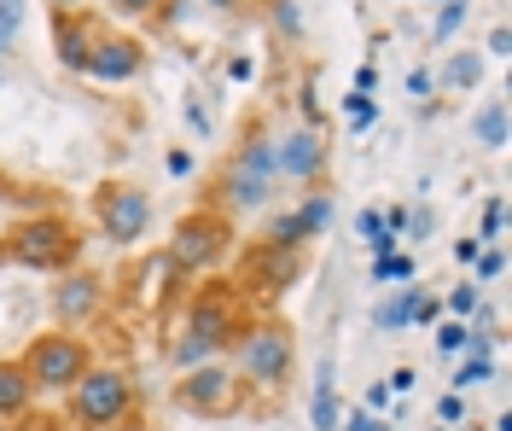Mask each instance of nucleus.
<instances>
[{"instance_id": "nucleus-1", "label": "nucleus", "mask_w": 512, "mask_h": 431, "mask_svg": "<svg viewBox=\"0 0 512 431\" xmlns=\"http://www.w3.org/2000/svg\"><path fill=\"white\" fill-rule=\"evenodd\" d=\"M251 315H256V303L239 292L233 274L192 280L187 298H181V321L169 332V367L181 373V367H198V362H222Z\"/></svg>"}, {"instance_id": "nucleus-2", "label": "nucleus", "mask_w": 512, "mask_h": 431, "mask_svg": "<svg viewBox=\"0 0 512 431\" xmlns=\"http://www.w3.org/2000/svg\"><path fill=\"white\" fill-rule=\"evenodd\" d=\"M227 362H233V373L251 391V414H268L297 385V327H291L280 309H256L251 321L239 327Z\"/></svg>"}, {"instance_id": "nucleus-3", "label": "nucleus", "mask_w": 512, "mask_h": 431, "mask_svg": "<svg viewBox=\"0 0 512 431\" xmlns=\"http://www.w3.org/2000/svg\"><path fill=\"white\" fill-rule=\"evenodd\" d=\"M64 420L70 431H140L146 414H140V385L128 367H105L94 362L70 391H64Z\"/></svg>"}, {"instance_id": "nucleus-4", "label": "nucleus", "mask_w": 512, "mask_h": 431, "mask_svg": "<svg viewBox=\"0 0 512 431\" xmlns=\"http://www.w3.org/2000/svg\"><path fill=\"white\" fill-rule=\"evenodd\" d=\"M88 233L76 228L70 210H30L18 222H6V263L30 268V274H64L82 263Z\"/></svg>"}, {"instance_id": "nucleus-5", "label": "nucleus", "mask_w": 512, "mask_h": 431, "mask_svg": "<svg viewBox=\"0 0 512 431\" xmlns=\"http://www.w3.org/2000/svg\"><path fill=\"white\" fill-rule=\"evenodd\" d=\"M233 251H239V228H233V216L210 210V204H192L187 216L169 228V245H163V257L175 263V274H187V280L216 274Z\"/></svg>"}, {"instance_id": "nucleus-6", "label": "nucleus", "mask_w": 512, "mask_h": 431, "mask_svg": "<svg viewBox=\"0 0 512 431\" xmlns=\"http://www.w3.org/2000/svg\"><path fill=\"white\" fill-rule=\"evenodd\" d=\"M18 362L30 373L35 397H64L88 367H94V344H88V332H70V327H41L18 350Z\"/></svg>"}, {"instance_id": "nucleus-7", "label": "nucleus", "mask_w": 512, "mask_h": 431, "mask_svg": "<svg viewBox=\"0 0 512 431\" xmlns=\"http://www.w3.org/2000/svg\"><path fill=\"white\" fill-rule=\"evenodd\" d=\"M169 402L192 414V420H239V414H251V391H245V379L233 373V362H198V367H181L175 373V385H169Z\"/></svg>"}, {"instance_id": "nucleus-8", "label": "nucleus", "mask_w": 512, "mask_h": 431, "mask_svg": "<svg viewBox=\"0 0 512 431\" xmlns=\"http://www.w3.org/2000/svg\"><path fill=\"white\" fill-rule=\"evenodd\" d=\"M309 257H315V245H274V239H262L256 233L251 245L239 251V292L256 303V309H268V303L291 292L303 274H309Z\"/></svg>"}, {"instance_id": "nucleus-9", "label": "nucleus", "mask_w": 512, "mask_h": 431, "mask_svg": "<svg viewBox=\"0 0 512 431\" xmlns=\"http://www.w3.org/2000/svg\"><path fill=\"white\" fill-rule=\"evenodd\" d=\"M88 210H94L99 233L111 245H123V251L134 239H146V228H152V193L140 181H123V175H105L94 193H88Z\"/></svg>"}, {"instance_id": "nucleus-10", "label": "nucleus", "mask_w": 512, "mask_h": 431, "mask_svg": "<svg viewBox=\"0 0 512 431\" xmlns=\"http://www.w3.org/2000/svg\"><path fill=\"white\" fill-rule=\"evenodd\" d=\"M105 309H111V274H99V268H88V263L53 274V292H47V315H53V327L88 332Z\"/></svg>"}, {"instance_id": "nucleus-11", "label": "nucleus", "mask_w": 512, "mask_h": 431, "mask_svg": "<svg viewBox=\"0 0 512 431\" xmlns=\"http://www.w3.org/2000/svg\"><path fill=\"white\" fill-rule=\"evenodd\" d=\"M326 169H332V140L315 123H291L274 134V181L286 187H326Z\"/></svg>"}, {"instance_id": "nucleus-12", "label": "nucleus", "mask_w": 512, "mask_h": 431, "mask_svg": "<svg viewBox=\"0 0 512 431\" xmlns=\"http://www.w3.org/2000/svg\"><path fill=\"white\" fill-rule=\"evenodd\" d=\"M82 76H88V82H105V88L146 76V35L105 24V35L94 41V59H88V70H82Z\"/></svg>"}, {"instance_id": "nucleus-13", "label": "nucleus", "mask_w": 512, "mask_h": 431, "mask_svg": "<svg viewBox=\"0 0 512 431\" xmlns=\"http://www.w3.org/2000/svg\"><path fill=\"white\" fill-rule=\"evenodd\" d=\"M105 24L111 18H99L94 6H76V12H47V35H53V59H59L64 70H88V59H94V41L105 35Z\"/></svg>"}, {"instance_id": "nucleus-14", "label": "nucleus", "mask_w": 512, "mask_h": 431, "mask_svg": "<svg viewBox=\"0 0 512 431\" xmlns=\"http://www.w3.org/2000/svg\"><path fill=\"white\" fill-rule=\"evenodd\" d=\"M204 204L222 210V216H256V210L274 204V181H256V175H245V169H233L222 158L216 175L204 181Z\"/></svg>"}, {"instance_id": "nucleus-15", "label": "nucleus", "mask_w": 512, "mask_h": 431, "mask_svg": "<svg viewBox=\"0 0 512 431\" xmlns=\"http://www.w3.org/2000/svg\"><path fill=\"white\" fill-rule=\"evenodd\" d=\"M274 117L256 105V111H245V123H239V140H233V152H227V164L245 169V175H256V181H274ZM280 187V181H274Z\"/></svg>"}, {"instance_id": "nucleus-16", "label": "nucleus", "mask_w": 512, "mask_h": 431, "mask_svg": "<svg viewBox=\"0 0 512 431\" xmlns=\"http://www.w3.org/2000/svg\"><path fill=\"white\" fill-rule=\"evenodd\" d=\"M24 414H35V385L18 356H0V426H18Z\"/></svg>"}, {"instance_id": "nucleus-17", "label": "nucleus", "mask_w": 512, "mask_h": 431, "mask_svg": "<svg viewBox=\"0 0 512 431\" xmlns=\"http://www.w3.org/2000/svg\"><path fill=\"white\" fill-rule=\"evenodd\" d=\"M309 420H315V431H338L344 426V397H338V367H332V356L315 367V397H309Z\"/></svg>"}, {"instance_id": "nucleus-18", "label": "nucleus", "mask_w": 512, "mask_h": 431, "mask_svg": "<svg viewBox=\"0 0 512 431\" xmlns=\"http://www.w3.org/2000/svg\"><path fill=\"white\" fill-rule=\"evenodd\" d=\"M0 204L6 210H64V193L59 187H30V181H18L12 169H0Z\"/></svg>"}, {"instance_id": "nucleus-19", "label": "nucleus", "mask_w": 512, "mask_h": 431, "mask_svg": "<svg viewBox=\"0 0 512 431\" xmlns=\"http://www.w3.org/2000/svg\"><path fill=\"white\" fill-rule=\"evenodd\" d=\"M419 298H425V292H419L414 280H408V286H390V292L379 298V309H373V327H379V332L414 327V303H419Z\"/></svg>"}, {"instance_id": "nucleus-20", "label": "nucleus", "mask_w": 512, "mask_h": 431, "mask_svg": "<svg viewBox=\"0 0 512 431\" xmlns=\"http://www.w3.org/2000/svg\"><path fill=\"white\" fill-rule=\"evenodd\" d=\"M507 94H495V100L483 105L478 117H472V140H478L483 152H507Z\"/></svg>"}, {"instance_id": "nucleus-21", "label": "nucleus", "mask_w": 512, "mask_h": 431, "mask_svg": "<svg viewBox=\"0 0 512 431\" xmlns=\"http://www.w3.org/2000/svg\"><path fill=\"white\" fill-rule=\"evenodd\" d=\"M478 82H483V53H472V47L448 53V65H443V88L448 94H472Z\"/></svg>"}, {"instance_id": "nucleus-22", "label": "nucleus", "mask_w": 512, "mask_h": 431, "mask_svg": "<svg viewBox=\"0 0 512 431\" xmlns=\"http://www.w3.org/2000/svg\"><path fill=\"white\" fill-rule=\"evenodd\" d=\"M262 239H274V245H315V228H309V216L291 204V210H280V216H268Z\"/></svg>"}, {"instance_id": "nucleus-23", "label": "nucleus", "mask_w": 512, "mask_h": 431, "mask_svg": "<svg viewBox=\"0 0 512 431\" xmlns=\"http://www.w3.org/2000/svg\"><path fill=\"white\" fill-rule=\"evenodd\" d=\"M297 210L309 216V228H315V239H320V233L332 228V216H338V193H332V187H309V193L297 199Z\"/></svg>"}, {"instance_id": "nucleus-24", "label": "nucleus", "mask_w": 512, "mask_h": 431, "mask_svg": "<svg viewBox=\"0 0 512 431\" xmlns=\"http://www.w3.org/2000/svg\"><path fill=\"white\" fill-rule=\"evenodd\" d=\"M472 18V0H437V18H431V47H448L454 30Z\"/></svg>"}, {"instance_id": "nucleus-25", "label": "nucleus", "mask_w": 512, "mask_h": 431, "mask_svg": "<svg viewBox=\"0 0 512 431\" xmlns=\"http://www.w3.org/2000/svg\"><path fill=\"white\" fill-rule=\"evenodd\" d=\"M489 379H495V356H483V350H472L466 362L454 367V397L478 391V385H489Z\"/></svg>"}, {"instance_id": "nucleus-26", "label": "nucleus", "mask_w": 512, "mask_h": 431, "mask_svg": "<svg viewBox=\"0 0 512 431\" xmlns=\"http://www.w3.org/2000/svg\"><path fill=\"white\" fill-rule=\"evenodd\" d=\"M256 6L268 12L274 35H286V41H303V12H297V0H256Z\"/></svg>"}, {"instance_id": "nucleus-27", "label": "nucleus", "mask_w": 512, "mask_h": 431, "mask_svg": "<svg viewBox=\"0 0 512 431\" xmlns=\"http://www.w3.org/2000/svg\"><path fill=\"white\" fill-rule=\"evenodd\" d=\"M478 309H483V286H478V280H460V286H448L443 315H454V321H472Z\"/></svg>"}, {"instance_id": "nucleus-28", "label": "nucleus", "mask_w": 512, "mask_h": 431, "mask_svg": "<svg viewBox=\"0 0 512 431\" xmlns=\"http://www.w3.org/2000/svg\"><path fill=\"white\" fill-rule=\"evenodd\" d=\"M181 117H187V129L198 134V140H210V134H216V117H210V94H204V88H187Z\"/></svg>"}, {"instance_id": "nucleus-29", "label": "nucleus", "mask_w": 512, "mask_h": 431, "mask_svg": "<svg viewBox=\"0 0 512 431\" xmlns=\"http://www.w3.org/2000/svg\"><path fill=\"white\" fill-rule=\"evenodd\" d=\"M24 18H30V0H0V53H12V47H18Z\"/></svg>"}, {"instance_id": "nucleus-30", "label": "nucleus", "mask_w": 512, "mask_h": 431, "mask_svg": "<svg viewBox=\"0 0 512 431\" xmlns=\"http://www.w3.org/2000/svg\"><path fill=\"white\" fill-rule=\"evenodd\" d=\"M373 280H379V286H408V280H414V257H408V251L373 257Z\"/></svg>"}, {"instance_id": "nucleus-31", "label": "nucleus", "mask_w": 512, "mask_h": 431, "mask_svg": "<svg viewBox=\"0 0 512 431\" xmlns=\"http://www.w3.org/2000/svg\"><path fill=\"white\" fill-rule=\"evenodd\" d=\"M344 117H350V129L355 134H367L373 129V123H379V100H373V94H344Z\"/></svg>"}, {"instance_id": "nucleus-32", "label": "nucleus", "mask_w": 512, "mask_h": 431, "mask_svg": "<svg viewBox=\"0 0 512 431\" xmlns=\"http://www.w3.org/2000/svg\"><path fill=\"white\" fill-rule=\"evenodd\" d=\"M501 233H507V199H501V193H495V199L483 204L478 239H483V245H501Z\"/></svg>"}, {"instance_id": "nucleus-33", "label": "nucleus", "mask_w": 512, "mask_h": 431, "mask_svg": "<svg viewBox=\"0 0 512 431\" xmlns=\"http://www.w3.org/2000/svg\"><path fill=\"white\" fill-rule=\"evenodd\" d=\"M501 274H507V251H501V245H483L478 257H472V280L489 286V280H501Z\"/></svg>"}, {"instance_id": "nucleus-34", "label": "nucleus", "mask_w": 512, "mask_h": 431, "mask_svg": "<svg viewBox=\"0 0 512 431\" xmlns=\"http://www.w3.org/2000/svg\"><path fill=\"white\" fill-rule=\"evenodd\" d=\"M466 344H472V321H454V315H448L443 327H437V350H443V356H460Z\"/></svg>"}, {"instance_id": "nucleus-35", "label": "nucleus", "mask_w": 512, "mask_h": 431, "mask_svg": "<svg viewBox=\"0 0 512 431\" xmlns=\"http://www.w3.org/2000/svg\"><path fill=\"white\" fill-rule=\"evenodd\" d=\"M437 233V210H408V228H402V245H425Z\"/></svg>"}, {"instance_id": "nucleus-36", "label": "nucleus", "mask_w": 512, "mask_h": 431, "mask_svg": "<svg viewBox=\"0 0 512 431\" xmlns=\"http://www.w3.org/2000/svg\"><path fill=\"white\" fill-rule=\"evenodd\" d=\"M344 426L350 431H396L384 414H367V408H355V414H344Z\"/></svg>"}, {"instance_id": "nucleus-37", "label": "nucleus", "mask_w": 512, "mask_h": 431, "mask_svg": "<svg viewBox=\"0 0 512 431\" xmlns=\"http://www.w3.org/2000/svg\"><path fill=\"white\" fill-rule=\"evenodd\" d=\"M483 47H489V59H507V53H512V30H507V24H489Z\"/></svg>"}, {"instance_id": "nucleus-38", "label": "nucleus", "mask_w": 512, "mask_h": 431, "mask_svg": "<svg viewBox=\"0 0 512 431\" xmlns=\"http://www.w3.org/2000/svg\"><path fill=\"white\" fill-rule=\"evenodd\" d=\"M437 420H443V426H466V397H454V391H448V397L437 402Z\"/></svg>"}, {"instance_id": "nucleus-39", "label": "nucleus", "mask_w": 512, "mask_h": 431, "mask_svg": "<svg viewBox=\"0 0 512 431\" xmlns=\"http://www.w3.org/2000/svg\"><path fill=\"white\" fill-rule=\"evenodd\" d=\"M158 6H163V0H111V12H117V18H152Z\"/></svg>"}, {"instance_id": "nucleus-40", "label": "nucleus", "mask_w": 512, "mask_h": 431, "mask_svg": "<svg viewBox=\"0 0 512 431\" xmlns=\"http://www.w3.org/2000/svg\"><path fill=\"white\" fill-rule=\"evenodd\" d=\"M408 94H414V100H425V94H437V76H431L425 65H414V70H408Z\"/></svg>"}, {"instance_id": "nucleus-41", "label": "nucleus", "mask_w": 512, "mask_h": 431, "mask_svg": "<svg viewBox=\"0 0 512 431\" xmlns=\"http://www.w3.org/2000/svg\"><path fill=\"white\" fill-rule=\"evenodd\" d=\"M478 251H483L478 233H460V239H454V263H460V268H472V257H478Z\"/></svg>"}, {"instance_id": "nucleus-42", "label": "nucleus", "mask_w": 512, "mask_h": 431, "mask_svg": "<svg viewBox=\"0 0 512 431\" xmlns=\"http://www.w3.org/2000/svg\"><path fill=\"white\" fill-rule=\"evenodd\" d=\"M216 18H245V12H256V0H204Z\"/></svg>"}, {"instance_id": "nucleus-43", "label": "nucleus", "mask_w": 512, "mask_h": 431, "mask_svg": "<svg viewBox=\"0 0 512 431\" xmlns=\"http://www.w3.org/2000/svg\"><path fill=\"white\" fill-rule=\"evenodd\" d=\"M431 321H443V298H419L414 303V327H431Z\"/></svg>"}, {"instance_id": "nucleus-44", "label": "nucleus", "mask_w": 512, "mask_h": 431, "mask_svg": "<svg viewBox=\"0 0 512 431\" xmlns=\"http://www.w3.org/2000/svg\"><path fill=\"white\" fill-rule=\"evenodd\" d=\"M169 175L181 181V175H192V158H187V146H169Z\"/></svg>"}, {"instance_id": "nucleus-45", "label": "nucleus", "mask_w": 512, "mask_h": 431, "mask_svg": "<svg viewBox=\"0 0 512 431\" xmlns=\"http://www.w3.org/2000/svg\"><path fill=\"white\" fill-rule=\"evenodd\" d=\"M414 367H396V373H390V379H384V391H414Z\"/></svg>"}, {"instance_id": "nucleus-46", "label": "nucleus", "mask_w": 512, "mask_h": 431, "mask_svg": "<svg viewBox=\"0 0 512 431\" xmlns=\"http://www.w3.org/2000/svg\"><path fill=\"white\" fill-rule=\"evenodd\" d=\"M379 88V65H361L355 70V94H373Z\"/></svg>"}, {"instance_id": "nucleus-47", "label": "nucleus", "mask_w": 512, "mask_h": 431, "mask_svg": "<svg viewBox=\"0 0 512 431\" xmlns=\"http://www.w3.org/2000/svg\"><path fill=\"white\" fill-rule=\"evenodd\" d=\"M384 402H390V391H384V379L367 391V414H384Z\"/></svg>"}, {"instance_id": "nucleus-48", "label": "nucleus", "mask_w": 512, "mask_h": 431, "mask_svg": "<svg viewBox=\"0 0 512 431\" xmlns=\"http://www.w3.org/2000/svg\"><path fill=\"white\" fill-rule=\"evenodd\" d=\"M12 431H59V426H53V420H41V414H24Z\"/></svg>"}, {"instance_id": "nucleus-49", "label": "nucleus", "mask_w": 512, "mask_h": 431, "mask_svg": "<svg viewBox=\"0 0 512 431\" xmlns=\"http://www.w3.org/2000/svg\"><path fill=\"white\" fill-rule=\"evenodd\" d=\"M76 6H88V0H53V12H76Z\"/></svg>"}, {"instance_id": "nucleus-50", "label": "nucleus", "mask_w": 512, "mask_h": 431, "mask_svg": "<svg viewBox=\"0 0 512 431\" xmlns=\"http://www.w3.org/2000/svg\"><path fill=\"white\" fill-rule=\"evenodd\" d=\"M0 263H6V228H0Z\"/></svg>"}, {"instance_id": "nucleus-51", "label": "nucleus", "mask_w": 512, "mask_h": 431, "mask_svg": "<svg viewBox=\"0 0 512 431\" xmlns=\"http://www.w3.org/2000/svg\"><path fill=\"white\" fill-rule=\"evenodd\" d=\"M437 431H454V426H437Z\"/></svg>"}, {"instance_id": "nucleus-52", "label": "nucleus", "mask_w": 512, "mask_h": 431, "mask_svg": "<svg viewBox=\"0 0 512 431\" xmlns=\"http://www.w3.org/2000/svg\"><path fill=\"white\" fill-rule=\"evenodd\" d=\"M338 431H350V426H338Z\"/></svg>"}]
</instances>
